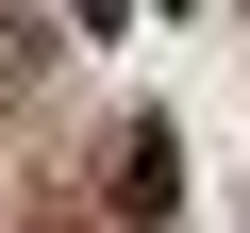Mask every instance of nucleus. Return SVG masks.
<instances>
[{
  "mask_svg": "<svg viewBox=\"0 0 250 233\" xmlns=\"http://www.w3.org/2000/svg\"><path fill=\"white\" fill-rule=\"evenodd\" d=\"M167 200H184V134H167V116H134V134H117V216L150 233Z\"/></svg>",
  "mask_w": 250,
  "mask_h": 233,
  "instance_id": "obj_1",
  "label": "nucleus"
}]
</instances>
